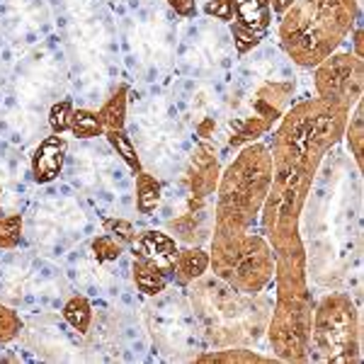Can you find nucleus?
Segmentation results:
<instances>
[{
  "instance_id": "f257e3e1",
  "label": "nucleus",
  "mask_w": 364,
  "mask_h": 364,
  "mask_svg": "<svg viewBox=\"0 0 364 364\" xmlns=\"http://www.w3.org/2000/svg\"><path fill=\"white\" fill-rule=\"evenodd\" d=\"M348 117V107L309 97L287 109L272 132V144L267 146L272 156V182L260 211V233L274 255L272 309H304L316 304L309 289L301 216L323 161L343 141Z\"/></svg>"
},
{
  "instance_id": "f03ea898",
  "label": "nucleus",
  "mask_w": 364,
  "mask_h": 364,
  "mask_svg": "<svg viewBox=\"0 0 364 364\" xmlns=\"http://www.w3.org/2000/svg\"><path fill=\"white\" fill-rule=\"evenodd\" d=\"M272 182V156L260 141L245 144L219 175L209 269L233 289L262 294L274 277V255L255 231Z\"/></svg>"
},
{
  "instance_id": "7ed1b4c3",
  "label": "nucleus",
  "mask_w": 364,
  "mask_h": 364,
  "mask_svg": "<svg viewBox=\"0 0 364 364\" xmlns=\"http://www.w3.org/2000/svg\"><path fill=\"white\" fill-rule=\"evenodd\" d=\"M187 287L190 311L214 348L250 345L265 336L269 304L260 294L233 289L216 274H202Z\"/></svg>"
},
{
  "instance_id": "20e7f679",
  "label": "nucleus",
  "mask_w": 364,
  "mask_h": 364,
  "mask_svg": "<svg viewBox=\"0 0 364 364\" xmlns=\"http://www.w3.org/2000/svg\"><path fill=\"white\" fill-rule=\"evenodd\" d=\"M357 20V0H294L277 20L279 46L294 66L316 68L340 49Z\"/></svg>"
},
{
  "instance_id": "39448f33",
  "label": "nucleus",
  "mask_w": 364,
  "mask_h": 364,
  "mask_svg": "<svg viewBox=\"0 0 364 364\" xmlns=\"http://www.w3.org/2000/svg\"><path fill=\"white\" fill-rule=\"evenodd\" d=\"M309 360L328 364H357L362 360V323L355 299L328 291L314 304Z\"/></svg>"
},
{
  "instance_id": "423d86ee",
  "label": "nucleus",
  "mask_w": 364,
  "mask_h": 364,
  "mask_svg": "<svg viewBox=\"0 0 364 364\" xmlns=\"http://www.w3.org/2000/svg\"><path fill=\"white\" fill-rule=\"evenodd\" d=\"M151 299L154 301L146 306V323H149L151 338L158 345V350L170 360H195L197 350L192 348L199 345V328L187 301L168 291V287Z\"/></svg>"
},
{
  "instance_id": "0eeeda50",
  "label": "nucleus",
  "mask_w": 364,
  "mask_h": 364,
  "mask_svg": "<svg viewBox=\"0 0 364 364\" xmlns=\"http://www.w3.org/2000/svg\"><path fill=\"white\" fill-rule=\"evenodd\" d=\"M316 97L323 102L340 105L352 109L362 100L364 87V66L362 58L352 51H336L316 66L314 73Z\"/></svg>"
},
{
  "instance_id": "6e6552de",
  "label": "nucleus",
  "mask_w": 364,
  "mask_h": 364,
  "mask_svg": "<svg viewBox=\"0 0 364 364\" xmlns=\"http://www.w3.org/2000/svg\"><path fill=\"white\" fill-rule=\"evenodd\" d=\"M269 25H272L269 0H233L231 37L240 56L262 44Z\"/></svg>"
},
{
  "instance_id": "1a4fd4ad",
  "label": "nucleus",
  "mask_w": 364,
  "mask_h": 364,
  "mask_svg": "<svg viewBox=\"0 0 364 364\" xmlns=\"http://www.w3.org/2000/svg\"><path fill=\"white\" fill-rule=\"evenodd\" d=\"M185 180L190 187V197L195 199H209L216 192L219 185L221 166L219 158H216V149L207 141H199L192 149L190 158H187V170Z\"/></svg>"
},
{
  "instance_id": "9d476101",
  "label": "nucleus",
  "mask_w": 364,
  "mask_h": 364,
  "mask_svg": "<svg viewBox=\"0 0 364 364\" xmlns=\"http://www.w3.org/2000/svg\"><path fill=\"white\" fill-rule=\"evenodd\" d=\"M68 156V141L61 134H51L44 136L34 146L32 156H29V170H32V180L37 185H49L54 182L63 170Z\"/></svg>"
},
{
  "instance_id": "9b49d317",
  "label": "nucleus",
  "mask_w": 364,
  "mask_h": 364,
  "mask_svg": "<svg viewBox=\"0 0 364 364\" xmlns=\"http://www.w3.org/2000/svg\"><path fill=\"white\" fill-rule=\"evenodd\" d=\"M214 224V221H211ZM209 214H207V199L190 197V207L182 211L180 216L168 221V233L175 240L185 245H202L211 233Z\"/></svg>"
},
{
  "instance_id": "f8f14e48",
  "label": "nucleus",
  "mask_w": 364,
  "mask_h": 364,
  "mask_svg": "<svg viewBox=\"0 0 364 364\" xmlns=\"http://www.w3.org/2000/svg\"><path fill=\"white\" fill-rule=\"evenodd\" d=\"M134 255L149 257V260H154L166 274H173L175 255H178V243H175V238L170 236V233L149 228V231L139 233L136 240H134Z\"/></svg>"
},
{
  "instance_id": "ddd939ff",
  "label": "nucleus",
  "mask_w": 364,
  "mask_h": 364,
  "mask_svg": "<svg viewBox=\"0 0 364 364\" xmlns=\"http://www.w3.org/2000/svg\"><path fill=\"white\" fill-rule=\"evenodd\" d=\"M209 272V252L199 245H185L178 248L175 255V265H173V279L180 287L192 284L195 279H199L202 274Z\"/></svg>"
},
{
  "instance_id": "4468645a",
  "label": "nucleus",
  "mask_w": 364,
  "mask_h": 364,
  "mask_svg": "<svg viewBox=\"0 0 364 364\" xmlns=\"http://www.w3.org/2000/svg\"><path fill=\"white\" fill-rule=\"evenodd\" d=\"M132 277H134V284H136V289L144 296L161 294V291L168 287V282H170L168 274L163 272V269L158 267L154 260H149V257H144V255H134Z\"/></svg>"
},
{
  "instance_id": "2eb2a0df",
  "label": "nucleus",
  "mask_w": 364,
  "mask_h": 364,
  "mask_svg": "<svg viewBox=\"0 0 364 364\" xmlns=\"http://www.w3.org/2000/svg\"><path fill=\"white\" fill-rule=\"evenodd\" d=\"M127 107H129V85L119 83L114 87V92L102 102V107L97 109L100 124L107 129H124L127 127Z\"/></svg>"
},
{
  "instance_id": "dca6fc26",
  "label": "nucleus",
  "mask_w": 364,
  "mask_h": 364,
  "mask_svg": "<svg viewBox=\"0 0 364 364\" xmlns=\"http://www.w3.org/2000/svg\"><path fill=\"white\" fill-rule=\"evenodd\" d=\"M134 178H136V211L146 219V216H151L158 207H161L163 185L156 175L146 173V170H141V173H136Z\"/></svg>"
},
{
  "instance_id": "f3484780",
  "label": "nucleus",
  "mask_w": 364,
  "mask_h": 364,
  "mask_svg": "<svg viewBox=\"0 0 364 364\" xmlns=\"http://www.w3.org/2000/svg\"><path fill=\"white\" fill-rule=\"evenodd\" d=\"M63 321L68 323L70 328H73L78 336H87L92 328V306L90 301L83 296V294H73L68 299L66 304H63V311H61Z\"/></svg>"
},
{
  "instance_id": "a211bd4d",
  "label": "nucleus",
  "mask_w": 364,
  "mask_h": 364,
  "mask_svg": "<svg viewBox=\"0 0 364 364\" xmlns=\"http://www.w3.org/2000/svg\"><path fill=\"white\" fill-rule=\"evenodd\" d=\"M102 136L107 139V144L114 149V154L119 156V161L124 163V166L132 170L134 175L144 170V163H141V158H139L136 146H134L132 136H129L124 129H107V132H105Z\"/></svg>"
},
{
  "instance_id": "6ab92c4d",
  "label": "nucleus",
  "mask_w": 364,
  "mask_h": 364,
  "mask_svg": "<svg viewBox=\"0 0 364 364\" xmlns=\"http://www.w3.org/2000/svg\"><path fill=\"white\" fill-rule=\"evenodd\" d=\"M277 357H267V355H260V352L245 348V345H233V348H221V350H214V352H202V355L195 357V362H243V364H250V362H274Z\"/></svg>"
},
{
  "instance_id": "aec40b11",
  "label": "nucleus",
  "mask_w": 364,
  "mask_h": 364,
  "mask_svg": "<svg viewBox=\"0 0 364 364\" xmlns=\"http://www.w3.org/2000/svg\"><path fill=\"white\" fill-rule=\"evenodd\" d=\"M355 112L348 117V124H345V134L343 139L348 141L350 156L355 158L357 170H362V156H364V117H362V100L355 105Z\"/></svg>"
},
{
  "instance_id": "412c9836",
  "label": "nucleus",
  "mask_w": 364,
  "mask_h": 364,
  "mask_svg": "<svg viewBox=\"0 0 364 364\" xmlns=\"http://www.w3.org/2000/svg\"><path fill=\"white\" fill-rule=\"evenodd\" d=\"M68 132L80 141H90V139L102 136L105 127L100 124L97 112H92V109H87V107H78V109H73V119H70Z\"/></svg>"
},
{
  "instance_id": "4be33fe9",
  "label": "nucleus",
  "mask_w": 364,
  "mask_h": 364,
  "mask_svg": "<svg viewBox=\"0 0 364 364\" xmlns=\"http://www.w3.org/2000/svg\"><path fill=\"white\" fill-rule=\"evenodd\" d=\"M22 238H25V216L20 211L0 216V248L3 250L20 248Z\"/></svg>"
},
{
  "instance_id": "5701e85b",
  "label": "nucleus",
  "mask_w": 364,
  "mask_h": 364,
  "mask_svg": "<svg viewBox=\"0 0 364 364\" xmlns=\"http://www.w3.org/2000/svg\"><path fill=\"white\" fill-rule=\"evenodd\" d=\"M122 248L119 240H114L112 236H107V233H102V236H95L90 240V255L92 260L97 262V265H109V262H117L122 257Z\"/></svg>"
},
{
  "instance_id": "b1692460",
  "label": "nucleus",
  "mask_w": 364,
  "mask_h": 364,
  "mask_svg": "<svg viewBox=\"0 0 364 364\" xmlns=\"http://www.w3.org/2000/svg\"><path fill=\"white\" fill-rule=\"evenodd\" d=\"M22 328H25V323H22L20 314L10 304L0 301V345L13 343L15 338H20Z\"/></svg>"
},
{
  "instance_id": "393cba45",
  "label": "nucleus",
  "mask_w": 364,
  "mask_h": 364,
  "mask_svg": "<svg viewBox=\"0 0 364 364\" xmlns=\"http://www.w3.org/2000/svg\"><path fill=\"white\" fill-rule=\"evenodd\" d=\"M73 100L70 97H63L58 100V102L51 105L49 109V117H46V122H49V129L51 134H66L70 129V119H73Z\"/></svg>"
},
{
  "instance_id": "a878e982",
  "label": "nucleus",
  "mask_w": 364,
  "mask_h": 364,
  "mask_svg": "<svg viewBox=\"0 0 364 364\" xmlns=\"http://www.w3.org/2000/svg\"><path fill=\"white\" fill-rule=\"evenodd\" d=\"M102 228L107 236H112L114 240H119L122 245H134V240H136V228L129 219H119V216H114V219H109V216H105L102 219Z\"/></svg>"
},
{
  "instance_id": "bb28decb",
  "label": "nucleus",
  "mask_w": 364,
  "mask_h": 364,
  "mask_svg": "<svg viewBox=\"0 0 364 364\" xmlns=\"http://www.w3.org/2000/svg\"><path fill=\"white\" fill-rule=\"evenodd\" d=\"M204 13L219 22H233V0H207Z\"/></svg>"
},
{
  "instance_id": "cd10ccee",
  "label": "nucleus",
  "mask_w": 364,
  "mask_h": 364,
  "mask_svg": "<svg viewBox=\"0 0 364 364\" xmlns=\"http://www.w3.org/2000/svg\"><path fill=\"white\" fill-rule=\"evenodd\" d=\"M166 3L182 20H195L197 17V0H166Z\"/></svg>"
},
{
  "instance_id": "c85d7f7f",
  "label": "nucleus",
  "mask_w": 364,
  "mask_h": 364,
  "mask_svg": "<svg viewBox=\"0 0 364 364\" xmlns=\"http://www.w3.org/2000/svg\"><path fill=\"white\" fill-rule=\"evenodd\" d=\"M291 3H294V0H269V10H272V15L279 20V17L291 8Z\"/></svg>"
},
{
  "instance_id": "c756f323",
  "label": "nucleus",
  "mask_w": 364,
  "mask_h": 364,
  "mask_svg": "<svg viewBox=\"0 0 364 364\" xmlns=\"http://www.w3.org/2000/svg\"><path fill=\"white\" fill-rule=\"evenodd\" d=\"M355 34H352V46H355V51H352V54H355L357 58H362V25H360V20L355 22Z\"/></svg>"
},
{
  "instance_id": "7c9ffc66",
  "label": "nucleus",
  "mask_w": 364,
  "mask_h": 364,
  "mask_svg": "<svg viewBox=\"0 0 364 364\" xmlns=\"http://www.w3.org/2000/svg\"><path fill=\"white\" fill-rule=\"evenodd\" d=\"M0 214H3V187H0Z\"/></svg>"
}]
</instances>
